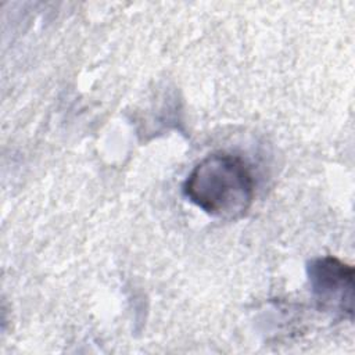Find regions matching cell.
Here are the masks:
<instances>
[{"label": "cell", "mask_w": 355, "mask_h": 355, "mask_svg": "<svg viewBox=\"0 0 355 355\" xmlns=\"http://www.w3.org/2000/svg\"><path fill=\"white\" fill-rule=\"evenodd\" d=\"M318 306L326 312L352 316L354 269L334 257L312 259L306 268Z\"/></svg>", "instance_id": "obj_2"}, {"label": "cell", "mask_w": 355, "mask_h": 355, "mask_svg": "<svg viewBox=\"0 0 355 355\" xmlns=\"http://www.w3.org/2000/svg\"><path fill=\"white\" fill-rule=\"evenodd\" d=\"M254 178L237 155L214 153L201 159L183 184L184 196L205 214L234 220L247 214L254 200Z\"/></svg>", "instance_id": "obj_1"}]
</instances>
